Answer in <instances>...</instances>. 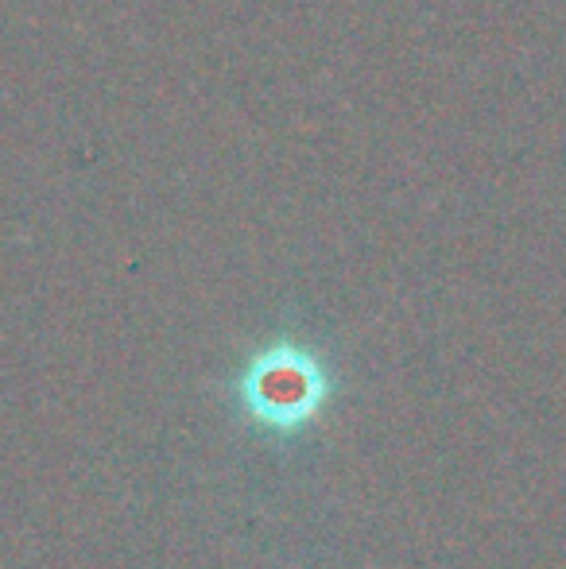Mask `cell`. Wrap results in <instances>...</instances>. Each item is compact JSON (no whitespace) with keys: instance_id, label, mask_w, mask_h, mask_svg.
I'll return each instance as SVG.
<instances>
[{"instance_id":"6da1fadb","label":"cell","mask_w":566,"mask_h":569,"mask_svg":"<svg viewBox=\"0 0 566 569\" xmlns=\"http://www.w3.org/2000/svg\"><path fill=\"white\" fill-rule=\"evenodd\" d=\"M234 388L241 411L268 435H299L330 396L322 365L299 345H272L252 357Z\"/></svg>"}]
</instances>
